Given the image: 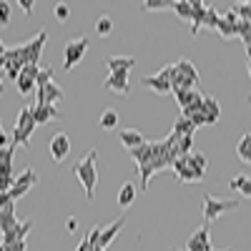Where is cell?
<instances>
[{"label": "cell", "instance_id": "d590c367", "mask_svg": "<svg viewBox=\"0 0 251 251\" xmlns=\"http://www.w3.org/2000/svg\"><path fill=\"white\" fill-rule=\"evenodd\" d=\"M174 3H169V0H146L143 8L146 10H163V8H171Z\"/></svg>", "mask_w": 251, "mask_h": 251}, {"label": "cell", "instance_id": "3957f363", "mask_svg": "<svg viewBox=\"0 0 251 251\" xmlns=\"http://www.w3.org/2000/svg\"><path fill=\"white\" fill-rule=\"evenodd\" d=\"M236 206H239V199L221 201V199H214L211 194H203V219H206V224H211L214 219L224 216L226 211H234Z\"/></svg>", "mask_w": 251, "mask_h": 251}, {"label": "cell", "instance_id": "83f0119b", "mask_svg": "<svg viewBox=\"0 0 251 251\" xmlns=\"http://www.w3.org/2000/svg\"><path fill=\"white\" fill-rule=\"evenodd\" d=\"M203 113H208L211 118L219 121V116H221V106H219V100H216L214 96H203Z\"/></svg>", "mask_w": 251, "mask_h": 251}, {"label": "cell", "instance_id": "ac0fdd59", "mask_svg": "<svg viewBox=\"0 0 251 251\" xmlns=\"http://www.w3.org/2000/svg\"><path fill=\"white\" fill-rule=\"evenodd\" d=\"M191 5H194V15H191V33L196 35V33L203 28V20H206L208 5H206V3H201V0H196V3H191Z\"/></svg>", "mask_w": 251, "mask_h": 251}, {"label": "cell", "instance_id": "f1b7e54d", "mask_svg": "<svg viewBox=\"0 0 251 251\" xmlns=\"http://www.w3.org/2000/svg\"><path fill=\"white\" fill-rule=\"evenodd\" d=\"M116 126H118V113L113 108H106V111H103V116H100V128L111 131V128H116Z\"/></svg>", "mask_w": 251, "mask_h": 251}, {"label": "cell", "instance_id": "74e56055", "mask_svg": "<svg viewBox=\"0 0 251 251\" xmlns=\"http://www.w3.org/2000/svg\"><path fill=\"white\" fill-rule=\"evenodd\" d=\"M53 13H55V18L60 20V23H66L68 15H71V10H68V5H66V3H58V5L53 8Z\"/></svg>", "mask_w": 251, "mask_h": 251}, {"label": "cell", "instance_id": "52a82bcc", "mask_svg": "<svg viewBox=\"0 0 251 251\" xmlns=\"http://www.w3.org/2000/svg\"><path fill=\"white\" fill-rule=\"evenodd\" d=\"M38 183V174L33 171V169H25L23 174H18L15 176V186L10 188V196H13V201H18L20 196H25L30 188Z\"/></svg>", "mask_w": 251, "mask_h": 251}, {"label": "cell", "instance_id": "e575fe53", "mask_svg": "<svg viewBox=\"0 0 251 251\" xmlns=\"http://www.w3.org/2000/svg\"><path fill=\"white\" fill-rule=\"evenodd\" d=\"M53 68H43L40 71V75L35 78V83H38V88H43V86H48V83H53Z\"/></svg>", "mask_w": 251, "mask_h": 251}, {"label": "cell", "instance_id": "484cf974", "mask_svg": "<svg viewBox=\"0 0 251 251\" xmlns=\"http://www.w3.org/2000/svg\"><path fill=\"white\" fill-rule=\"evenodd\" d=\"M174 96H176V100H178L181 111H186V108H191L194 103L199 100V96H201V93H196V91H181V93H174Z\"/></svg>", "mask_w": 251, "mask_h": 251}, {"label": "cell", "instance_id": "7a4b0ae2", "mask_svg": "<svg viewBox=\"0 0 251 251\" xmlns=\"http://www.w3.org/2000/svg\"><path fill=\"white\" fill-rule=\"evenodd\" d=\"M38 128V123L33 118V108L30 106H23L15 118V128H13V136H10V146L18 149V146H28L30 143V136L33 131Z\"/></svg>", "mask_w": 251, "mask_h": 251}, {"label": "cell", "instance_id": "277c9868", "mask_svg": "<svg viewBox=\"0 0 251 251\" xmlns=\"http://www.w3.org/2000/svg\"><path fill=\"white\" fill-rule=\"evenodd\" d=\"M88 46H91L88 35H78V38L68 40V43H66V60H63V71H73V66H78V63L83 60Z\"/></svg>", "mask_w": 251, "mask_h": 251}, {"label": "cell", "instance_id": "b9f144b4", "mask_svg": "<svg viewBox=\"0 0 251 251\" xmlns=\"http://www.w3.org/2000/svg\"><path fill=\"white\" fill-rule=\"evenodd\" d=\"M66 228H68V231H78V221L75 219H68L66 221Z\"/></svg>", "mask_w": 251, "mask_h": 251}, {"label": "cell", "instance_id": "4dcf8cb0", "mask_svg": "<svg viewBox=\"0 0 251 251\" xmlns=\"http://www.w3.org/2000/svg\"><path fill=\"white\" fill-rule=\"evenodd\" d=\"M111 30H113V20H111L108 15H100V18L96 20V33H98L100 38H106V35H111Z\"/></svg>", "mask_w": 251, "mask_h": 251}, {"label": "cell", "instance_id": "5bb4252c", "mask_svg": "<svg viewBox=\"0 0 251 251\" xmlns=\"http://www.w3.org/2000/svg\"><path fill=\"white\" fill-rule=\"evenodd\" d=\"M33 118L38 126H46L53 118H63V111L58 106H33Z\"/></svg>", "mask_w": 251, "mask_h": 251}, {"label": "cell", "instance_id": "7dc6e473", "mask_svg": "<svg viewBox=\"0 0 251 251\" xmlns=\"http://www.w3.org/2000/svg\"><path fill=\"white\" fill-rule=\"evenodd\" d=\"M249 103H251V96H249Z\"/></svg>", "mask_w": 251, "mask_h": 251}, {"label": "cell", "instance_id": "ffe728a7", "mask_svg": "<svg viewBox=\"0 0 251 251\" xmlns=\"http://www.w3.org/2000/svg\"><path fill=\"white\" fill-rule=\"evenodd\" d=\"M128 153H131V158L136 161V166H143V163L153 161V143L146 141L143 146H138V149H133V151H128Z\"/></svg>", "mask_w": 251, "mask_h": 251}, {"label": "cell", "instance_id": "30bf717a", "mask_svg": "<svg viewBox=\"0 0 251 251\" xmlns=\"http://www.w3.org/2000/svg\"><path fill=\"white\" fill-rule=\"evenodd\" d=\"M68 153H71V138H68L66 133H55V136L50 138V156H53V161H55V163L66 161Z\"/></svg>", "mask_w": 251, "mask_h": 251}, {"label": "cell", "instance_id": "d6a6232c", "mask_svg": "<svg viewBox=\"0 0 251 251\" xmlns=\"http://www.w3.org/2000/svg\"><path fill=\"white\" fill-rule=\"evenodd\" d=\"M176 146H178V153L181 156H188V153H191V146H194V136H181L176 141Z\"/></svg>", "mask_w": 251, "mask_h": 251}, {"label": "cell", "instance_id": "f35d334b", "mask_svg": "<svg viewBox=\"0 0 251 251\" xmlns=\"http://www.w3.org/2000/svg\"><path fill=\"white\" fill-rule=\"evenodd\" d=\"M5 146H10V136L5 133L3 123H0V149H5Z\"/></svg>", "mask_w": 251, "mask_h": 251}, {"label": "cell", "instance_id": "ba28073f", "mask_svg": "<svg viewBox=\"0 0 251 251\" xmlns=\"http://www.w3.org/2000/svg\"><path fill=\"white\" fill-rule=\"evenodd\" d=\"M66 98V91H63L58 83H48V86L43 88H38V100H35V106H55L58 100Z\"/></svg>", "mask_w": 251, "mask_h": 251}, {"label": "cell", "instance_id": "44dd1931", "mask_svg": "<svg viewBox=\"0 0 251 251\" xmlns=\"http://www.w3.org/2000/svg\"><path fill=\"white\" fill-rule=\"evenodd\" d=\"M176 138H181V136H194L196 133V126L191 123V118H186V116H178L176 118V123H174V131H171Z\"/></svg>", "mask_w": 251, "mask_h": 251}, {"label": "cell", "instance_id": "1f68e13d", "mask_svg": "<svg viewBox=\"0 0 251 251\" xmlns=\"http://www.w3.org/2000/svg\"><path fill=\"white\" fill-rule=\"evenodd\" d=\"M216 30L221 33V38H234V35H236V25H231V23H228V20H224V18H219Z\"/></svg>", "mask_w": 251, "mask_h": 251}, {"label": "cell", "instance_id": "9a60e30c", "mask_svg": "<svg viewBox=\"0 0 251 251\" xmlns=\"http://www.w3.org/2000/svg\"><path fill=\"white\" fill-rule=\"evenodd\" d=\"M133 66H136V58H123V55H111V58H106L108 73H128Z\"/></svg>", "mask_w": 251, "mask_h": 251}, {"label": "cell", "instance_id": "4316f807", "mask_svg": "<svg viewBox=\"0 0 251 251\" xmlns=\"http://www.w3.org/2000/svg\"><path fill=\"white\" fill-rule=\"evenodd\" d=\"M171 8L176 10V15H178L181 20H191V15H194V5H191V0H178V3H174Z\"/></svg>", "mask_w": 251, "mask_h": 251}, {"label": "cell", "instance_id": "6da1fadb", "mask_svg": "<svg viewBox=\"0 0 251 251\" xmlns=\"http://www.w3.org/2000/svg\"><path fill=\"white\" fill-rule=\"evenodd\" d=\"M73 176L86 188V199H93L96 186H98V166H96V151H88V156L73 163Z\"/></svg>", "mask_w": 251, "mask_h": 251}, {"label": "cell", "instance_id": "4fadbf2b", "mask_svg": "<svg viewBox=\"0 0 251 251\" xmlns=\"http://www.w3.org/2000/svg\"><path fill=\"white\" fill-rule=\"evenodd\" d=\"M30 228H33V221H18L10 231L0 234V236H3V244L8 246V244H15V241H25V236H28Z\"/></svg>", "mask_w": 251, "mask_h": 251}, {"label": "cell", "instance_id": "f6af8a7d", "mask_svg": "<svg viewBox=\"0 0 251 251\" xmlns=\"http://www.w3.org/2000/svg\"><path fill=\"white\" fill-rule=\"evenodd\" d=\"M249 75H251V63H249Z\"/></svg>", "mask_w": 251, "mask_h": 251}, {"label": "cell", "instance_id": "836d02e7", "mask_svg": "<svg viewBox=\"0 0 251 251\" xmlns=\"http://www.w3.org/2000/svg\"><path fill=\"white\" fill-rule=\"evenodd\" d=\"M10 13H13V5L8 3V0H0V25L10 23Z\"/></svg>", "mask_w": 251, "mask_h": 251}, {"label": "cell", "instance_id": "e0dca14e", "mask_svg": "<svg viewBox=\"0 0 251 251\" xmlns=\"http://www.w3.org/2000/svg\"><path fill=\"white\" fill-rule=\"evenodd\" d=\"M118 138H121V143H123L128 151H133V149H138V146L146 143L143 136H141V131H136V128H123V131L118 133Z\"/></svg>", "mask_w": 251, "mask_h": 251}, {"label": "cell", "instance_id": "ab89813d", "mask_svg": "<svg viewBox=\"0 0 251 251\" xmlns=\"http://www.w3.org/2000/svg\"><path fill=\"white\" fill-rule=\"evenodd\" d=\"M75 251H93V246H91V241H88V236L86 239H83L80 244H78V249Z\"/></svg>", "mask_w": 251, "mask_h": 251}, {"label": "cell", "instance_id": "9c48e42d", "mask_svg": "<svg viewBox=\"0 0 251 251\" xmlns=\"http://www.w3.org/2000/svg\"><path fill=\"white\" fill-rule=\"evenodd\" d=\"M186 251H211V231H208V224H203L199 231H194V236L186 241Z\"/></svg>", "mask_w": 251, "mask_h": 251}, {"label": "cell", "instance_id": "f546056e", "mask_svg": "<svg viewBox=\"0 0 251 251\" xmlns=\"http://www.w3.org/2000/svg\"><path fill=\"white\" fill-rule=\"evenodd\" d=\"M15 86H18V91L23 93V96H28L38 83H35V78H30V75H25V73H20V78L15 80Z\"/></svg>", "mask_w": 251, "mask_h": 251}, {"label": "cell", "instance_id": "8992f818", "mask_svg": "<svg viewBox=\"0 0 251 251\" xmlns=\"http://www.w3.org/2000/svg\"><path fill=\"white\" fill-rule=\"evenodd\" d=\"M48 40V33L46 30H38L35 38H30L25 43V66H38L40 55H43V46Z\"/></svg>", "mask_w": 251, "mask_h": 251}, {"label": "cell", "instance_id": "7402d4cb", "mask_svg": "<svg viewBox=\"0 0 251 251\" xmlns=\"http://www.w3.org/2000/svg\"><path fill=\"white\" fill-rule=\"evenodd\" d=\"M236 156H239V161L251 163V131H246L241 136V141L236 143Z\"/></svg>", "mask_w": 251, "mask_h": 251}, {"label": "cell", "instance_id": "7bdbcfd3", "mask_svg": "<svg viewBox=\"0 0 251 251\" xmlns=\"http://www.w3.org/2000/svg\"><path fill=\"white\" fill-rule=\"evenodd\" d=\"M8 68V60H5V55H0V73H3Z\"/></svg>", "mask_w": 251, "mask_h": 251}, {"label": "cell", "instance_id": "603a6c76", "mask_svg": "<svg viewBox=\"0 0 251 251\" xmlns=\"http://www.w3.org/2000/svg\"><path fill=\"white\" fill-rule=\"evenodd\" d=\"M136 201V183H123L121 186V194H118V206L121 208H128Z\"/></svg>", "mask_w": 251, "mask_h": 251}, {"label": "cell", "instance_id": "ee69618b", "mask_svg": "<svg viewBox=\"0 0 251 251\" xmlns=\"http://www.w3.org/2000/svg\"><path fill=\"white\" fill-rule=\"evenodd\" d=\"M5 50H8V48L3 46V40H0V55H5Z\"/></svg>", "mask_w": 251, "mask_h": 251}, {"label": "cell", "instance_id": "2e32d148", "mask_svg": "<svg viewBox=\"0 0 251 251\" xmlns=\"http://www.w3.org/2000/svg\"><path fill=\"white\" fill-rule=\"evenodd\" d=\"M126 226V216H121L118 221H113L108 228H103V234H100V239H98V249H106L118 234H121V228Z\"/></svg>", "mask_w": 251, "mask_h": 251}, {"label": "cell", "instance_id": "c3c4849f", "mask_svg": "<svg viewBox=\"0 0 251 251\" xmlns=\"http://www.w3.org/2000/svg\"><path fill=\"white\" fill-rule=\"evenodd\" d=\"M249 178H251V176H249Z\"/></svg>", "mask_w": 251, "mask_h": 251}, {"label": "cell", "instance_id": "7c38bea8", "mask_svg": "<svg viewBox=\"0 0 251 251\" xmlns=\"http://www.w3.org/2000/svg\"><path fill=\"white\" fill-rule=\"evenodd\" d=\"M103 88L106 91H113V93H121L126 96L131 91V83H128V73H111L106 78V83H103Z\"/></svg>", "mask_w": 251, "mask_h": 251}, {"label": "cell", "instance_id": "cb8c5ba5", "mask_svg": "<svg viewBox=\"0 0 251 251\" xmlns=\"http://www.w3.org/2000/svg\"><path fill=\"white\" fill-rule=\"evenodd\" d=\"M231 191H239L241 196H251V178H249V174H239L236 178H231Z\"/></svg>", "mask_w": 251, "mask_h": 251}, {"label": "cell", "instance_id": "bcb514c9", "mask_svg": "<svg viewBox=\"0 0 251 251\" xmlns=\"http://www.w3.org/2000/svg\"><path fill=\"white\" fill-rule=\"evenodd\" d=\"M226 251H234V249H226Z\"/></svg>", "mask_w": 251, "mask_h": 251}, {"label": "cell", "instance_id": "8d00e7d4", "mask_svg": "<svg viewBox=\"0 0 251 251\" xmlns=\"http://www.w3.org/2000/svg\"><path fill=\"white\" fill-rule=\"evenodd\" d=\"M216 23H219V13L208 5V13H206V20H203V28H214L216 30Z\"/></svg>", "mask_w": 251, "mask_h": 251}, {"label": "cell", "instance_id": "d6986e66", "mask_svg": "<svg viewBox=\"0 0 251 251\" xmlns=\"http://www.w3.org/2000/svg\"><path fill=\"white\" fill-rule=\"evenodd\" d=\"M174 71H176L178 75H183L186 80H191L194 86L199 83V71H196V66H191V63H188L186 58H181V60H176V63H174Z\"/></svg>", "mask_w": 251, "mask_h": 251}, {"label": "cell", "instance_id": "60d3db41", "mask_svg": "<svg viewBox=\"0 0 251 251\" xmlns=\"http://www.w3.org/2000/svg\"><path fill=\"white\" fill-rule=\"evenodd\" d=\"M18 5H20V8H23V10L30 15V10H33V0H18Z\"/></svg>", "mask_w": 251, "mask_h": 251}, {"label": "cell", "instance_id": "8fae6325", "mask_svg": "<svg viewBox=\"0 0 251 251\" xmlns=\"http://www.w3.org/2000/svg\"><path fill=\"white\" fill-rule=\"evenodd\" d=\"M174 174H176V178H178V181H186V183L203 181V171L191 169V166L186 163V158H183V156H181V158H176V163H174Z\"/></svg>", "mask_w": 251, "mask_h": 251}, {"label": "cell", "instance_id": "d4e9b609", "mask_svg": "<svg viewBox=\"0 0 251 251\" xmlns=\"http://www.w3.org/2000/svg\"><path fill=\"white\" fill-rule=\"evenodd\" d=\"M13 153H15L13 146L0 149V171H3V174H13Z\"/></svg>", "mask_w": 251, "mask_h": 251}, {"label": "cell", "instance_id": "5b68a950", "mask_svg": "<svg viewBox=\"0 0 251 251\" xmlns=\"http://www.w3.org/2000/svg\"><path fill=\"white\" fill-rule=\"evenodd\" d=\"M171 71H174V63L171 66H163L158 73H153V75H146V78H141V86L143 88H151V91H156V93H171Z\"/></svg>", "mask_w": 251, "mask_h": 251}]
</instances>
